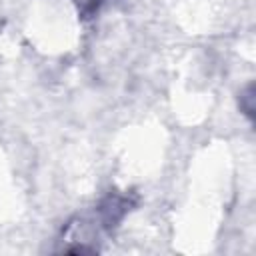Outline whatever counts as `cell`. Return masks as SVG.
<instances>
[{"label": "cell", "instance_id": "6da1fadb", "mask_svg": "<svg viewBox=\"0 0 256 256\" xmlns=\"http://www.w3.org/2000/svg\"><path fill=\"white\" fill-rule=\"evenodd\" d=\"M130 208V200L122 194H110L102 200L100 208H98V214H100V222L104 228H114L122 218L124 214L128 212Z\"/></svg>", "mask_w": 256, "mask_h": 256}, {"label": "cell", "instance_id": "3957f363", "mask_svg": "<svg viewBox=\"0 0 256 256\" xmlns=\"http://www.w3.org/2000/svg\"><path fill=\"white\" fill-rule=\"evenodd\" d=\"M252 100H254V96H252V86H248V92H246L244 96H240V104H242V108H244V112H246L248 116H252V112H254Z\"/></svg>", "mask_w": 256, "mask_h": 256}, {"label": "cell", "instance_id": "7a4b0ae2", "mask_svg": "<svg viewBox=\"0 0 256 256\" xmlns=\"http://www.w3.org/2000/svg\"><path fill=\"white\" fill-rule=\"evenodd\" d=\"M72 2L76 4L78 12H80L82 16H86V18L94 16V14H96V10H98V8H100V4H102V0H72Z\"/></svg>", "mask_w": 256, "mask_h": 256}]
</instances>
